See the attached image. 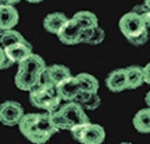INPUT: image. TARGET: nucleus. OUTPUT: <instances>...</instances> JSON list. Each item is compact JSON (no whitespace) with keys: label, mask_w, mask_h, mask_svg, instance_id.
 <instances>
[{"label":"nucleus","mask_w":150,"mask_h":144,"mask_svg":"<svg viewBox=\"0 0 150 144\" xmlns=\"http://www.w3.org/2000/svg\"><path fill=\"white\" fill-rule=\"evenodd\" d=\"M21 134L33 144H45L47 143L50 137L59 130L54 128L52 122L50 112H31L25 114L21 122L18 125Z\"/></svg>","instance_id":"nucleus-1"},{"label":"nucleus","mask_w":150,"mask_h":144,"mask_svg":"<svg viewBox=\"0 0 150 144\" xmlns=\"http://www.w3.org/2000/svg\"><path fill=\"white\" fill-rule=\"evenodd\" d=\"M47 68L45 60L32 53L29 57L18 64V70L14 76V83L22 91H32L43 82V74Z\"/></svg>","instance_id":"nucleus-2"},{"label":"nucleus","mask_w":150,"mask_h":144,"mask_svg":"<svg viewBox=\"0 0 150 144\" xmlns=\"http://www.w3.org/2000/svg\"><path fill=\"white\" fill-rule=\"evenodd\" d=\"M52 122L57 130H72L76 126L89 123V117L85 110L75 101L65 103L64 105L52 114Z\"/></svg>","instance_id":"nucleus-3"},{"label":"nucleus","mask_w":150,"mask_h":144,"mask_svg":"<svg viewBox=\"0 0 150 144\" xmlns=\"http://www.w3.org/2000/svg\"><path fill=\"white\" fill-rule=\"evenodd\" d=\"M120 31L132 46H143L149 40V28L138 14L129 11L118 22Z\"/></svg>","instance_id":"nucleus-4"},{"label":"nucleus","mask_w":150,"mask_h":144,"mask_svg":"<svg viewBox=\"0 0 150 144\" xmlns=\"http://www.w3.org/2000/svg\"><path fill=\"white\" fill-rule=\"evenodd\" d=\"M29 103H31V105L40 108L45 112L53 114L61 107L60 105L61 97L59 96L57 87L54 85L42 82L32 91H29Z\"/></svg>","instance_id":"nucleus-5"},{"label":"nucleus","mask_w":150,"mask_h":144,"mask_svg":"<svg viewBox=\"0 0 150 144\" xmlns=\"http://www.w3.org/2000/svg\"><path fill=\"white\" fill-rule=\"evenodd\" d=\"M74 140L81 144H102L106 140V130L102 125L85 123L71 130Z\"/></svg>","instance_id":"nucleus-6"},{"label":"nucleus","mask_w":150,"mask_h":144,"mask_svg":"<svg viewBox=\"0 0 150 144\" xmlns=\"http://www.w3.org/2000/svg\"><path fill=\"white\" fill-rule=\"evenodd\" d=\"M25 112L24 108L18 101L7 100L0 104V122L6 126H16L20 125Z\"/></svg>","instance_id":"nucleus-7"},{"label":"nucleus","mask_w":150,"mask_h":144,"mask_svg":"<svg viewBox=\"0 0 150 144\" xmlns=\"http://www.w3.org/2000/svg\"><path fill=\"white\" fill-rule=\"evenodd\" d=\"M72 74L68 67H65L63 64H53L49 65L45 74H43V83H50V85L57 86L61 82L70 79Z\"/></svg>","instance_id":"nucleus-8"},{"label":"nucleus","mask_w":150,"mask_h":144,"mask_svg":"<svg viewBox=\"0 0 150 144\" xmlns=\"http://www.w3.org/2000/svg\"><path fill=\"white\" fill-rule=\"evenodd\" d=\"M82 28L76 24V22L70 18L68 22L65 24L63 29L59 32L57 37L59 40L63 44H67V46H75V44H79L81 43V35H82Z\"/></svg>","instance_id":"nucleus-9"},{"label":"nucleus","mask_w":150,"mask_h":144,"mask_svg":"<svg viewBox=\"0 0 150 144\" xmlns=\"http://www.w3.org/2000/svg\"><path fill=\"white\" fill-rule=\"evenodd\" d=\"M4 51L13 64H20L21 61H24L32 54V44L25 39L22 42H17L8 46L7 48H4Z\"/></svg>","instance_id":"nucleus-10"},{"label":"nucleus","mask_w":150,"mask_h":144,"mask_svg":"<svg viewBox=\"0 0 150 144\" xmlns=\"http://www.w3.org/2000/svg\"><path fill=\"white\" fill-rule=\"evenodd\" d=\"M106 86L110 91L120 93L128 89V82H127V71L125 68H118L111 71L106 78Z\"/></svg>","instance_id":"nucleus-11"},{"label":"nucleus","mask_w":150,"mask_h":144,"mask_svg":"<svg viewBox=\"0 0 150 144\" xmlns=\"http://www.w3.org/2000/svg\"><path fill=\"white\" fill-rule=\"evenodd\" d=\"M56 87H57V91H59V96L61 97V100L67 103L75 101L76 96L81 93L79 83H78V80H76L75 76H71L70 79L61 82Z\"/></svg>","instance_id":"nucleus-12"},{"label":"nucleus","mask_w":150,"mask_h":144,"mask_svg":"<svg viewBox=\"0 0 150 144\" xmlns=\"http://www.w3.org/2000/svg\"><path fill=\"white\" fill-rule=\"evenodd\" d=\"M20 21V14L14 6H1L0 7V31L14 29Z\"/></svg>","instance_id":"nucleus-13"},{"label":"nucleus","mask_w":150,"mask_h":144,"mask_svg":"<svg viewBox=\"0 0 150 144\" xmlns=\"http://www.w3.org/2000/svg\"><path fill=\"white\" fill-rule=\"evenodd\" d=\"M68 17L65 15L64 13H52L47 14L43 20V28L47 31L49 33L53 35H59V32L63 29L65 24L68 22Z\"/></svg>","instance_id":"nucleus-14"},{"label":"nucleus","mask_w":150,"mask_h":144,"mask_svg":"<svg viewBox=\"0 0 150 144\" xmlns=\"http://www.w3.org/2000/svg\"><path fill=\"white\" fill-rule=\"evenodd\" d=\"M75 103L79 104L85 111H95V110L99 108L102 100H100V97H99L97 93H89V91L81 90V93L75 98Z\"/></svg>","instance_id":"nucleus-15"},{"label":"nucleus","mask_w":150,"mask_h":144,"mask_svg":"<svg viewBox=\"0 0 150 144\" xmlns=\"http://www.w3.org/2000/svg\"><path fill=\"white\" fill-rule=\"evenodd\" d=\"M127 71V82L128 89H138L145 83V75H143V67L140 65H129Z\"/></svg>","instance_id":"nucleus-16"},{"label":"nucleus","mask_w":150,"mask_h":144,"mask_svg":"<svg viewBox=\"0 0 150 144\" xmlns=\"http://www.w3.org/2000/svg\"><path fill=\"white\" fill-rule=\"evenodd\" d=\"M134 128L136 129V132L139 133H150V108H142L135 114L134 119Z\"/></svg>","instance_id":"nucleus-17"},{"label":"nucleus","mask_w":150,"mask_h":144,"mask_svg":"<svg viewBox=\"0 0 150 144\" xmlns=\"http://www.w3.org/2000/svg\"><path fill=\"white\" fill-rule=\"evenodd\" d=\"M106 37V32L104 29L100 27H95V28H89V29H83L82 35H81V43H86V44H92V46H96L104 40Z\"/></svg>","instance_id":"nucleus-18"},{"label":"nucleus","mask_w":150,"mask_h":144,"mask_svg":"<svg viewBox=\"0 0 150 144\" xmlns=\"http://www.w3.org/2000/svg\"><path fill=\"white\" fill-rule=\"evenodd\" d=\"M78 25H79L82 29H89V28H95V27H99V20L95 13L92 11H78L75 13L74 17H72Z\"/></svg>","instance_id":"nucleus-19"},{"label":"nucleus","mask_w":150,"mask_h":144,"mask_svg":"<svg viewBox=\"0 0 150 144\" xmlns=\"http://www.w3.org/2000/svg\"><path fill=\"white\" fill-rule=\"evenodd\" d=\"M76 80L79 83V87L82 91H89V93H97L99 90V80L91 74L81 72L76 76Z\"/></svg>","instance_id":"nucleus-20"},{"label":"nucleus","mask_w":150,"mask_h":144,"mask_svg":"<svg viewBox=\"0 0 150 144\" xmlns=\"http://www.w3.org/2000/svg\"><path fill=\"white\" fill-rule=\"evenodd\" d=\"M22 40H25V37L16 29L0 31V47L7 48L11 44H14L17 42H22Z\"/></svg>","instance_id":"nucleus-21"},{"label":"nucleus","mask_w":150,"mask_h":144,"mask_svg":"<svg viewBox=\"0 0 150 144\" xmlns=\"http://www.w3.org/2000/svg\"><path fill=\"white\" fill-rule=\"evenodd\" d=\"M132 11L142 18V21L146 24V27L150 28V7L149 6H146L145 3L143 4H136L132 8Z\"/></svg>","instance_id":"nucleus-22"},{"label":"nucleus","mask_w":150,"mask_h":144,"mask_svg":"<svg viewBox=\"0 0 150 144\" xmlns=\"http://www.w3.org/2000/svg\"><path fill=\"white\" fill-rule=\"evenodd\" d=\"M11 65H13V63L8 60L4 48L0 47V70H7V68H10Z\"/></svg>","instance_id":"nucleus-23"},{"label":"nucleus","mask_w":150,"mask_h":144,"mask_svg":"<svg viewBox=\"0 0 150 144\" xmlns=\"http://www.w3.org/2000/svg\"><path fill=\"white\" fill-rule=\"evenodd\" d=\"M143 75H145V83L150 85V63L143 67Z\"/></svg>","instance_id":"nucleus-24"},{"label":"nucleus","mask_w":150,"mask_h":144,"mask_svg":"<svg viewBox=\"0 0 150 144\" xmlns=\"http://www.w3.org/2000/svg\"><path fill=\"white\" fill-rule=\"evenodd\" d=\"M145 103H146V105L150 108V91L146 94V97H145Z\"/></svg>","instance_id":"nucleus-25"},{"label":"nucleus","mask_w":150,"mask_h":144,"mask_svg":"<svg viewBox=\"0 0 150 144\" xmlns=\"http://www.w3.org/2000/svg\"><path fill=\"white\" fill-rule=\"evenodd\" d=\"M21 0H8V4L10 6H14V4H18Z\"/></svg>","instance_id":"nucleus-26"},{"label":"nucleus","mask_w":150,"mask_h":144,"mask_svg":"<svg viewBox=\"0 0 150 144\" xmlns=\"http://www.w3.org/2000/svg\"><path fill=\"white\" fill-rule=\"evenodd\" d=\"M1 6H10L8 4V0H0V7Z\"/></svg>","instance_id":"nucleus-27"},{"label":"nucleus","mask_w":150,"mask_h":144,"mask_svg":"<svg viewBox=\"0 0 150 144\" xmlns=\"http://www.w3.org/2000/svg\"><path fill=\"white\" fill-rule=\"evenodd\" d=\"M28 3H40V1H43V0H27Z\"/></svg>","instance_id":"nucleus-28"},{"label":"nucleus","mask_w":150,"mask_h":144,"mask_svg":"<svg viewBox=\"0 0 150 144\" xmlns=\"http://www.w3.org/2000/svg\"><path fill=\"white\" fill-rule=\"evenodd\" d=\"M145 4H146V6H149V7H150V0H145Z\"/></svg>","instance_id":"nucleus-29"},{"label":"nucleus","mask_w":150,"mask_h":144,"mask_svg":"<svg viewBox=\"0 0 150 144\" xmlns=\"http://www.w3.org/2000/svg\"><path fill=\"white\" fill-rule=\"evenodd\" d=\"M118 144H132V143H129V141H122V143H118Z\"/></svg>","instance_id":"nucleus-30"}]
</instances>
